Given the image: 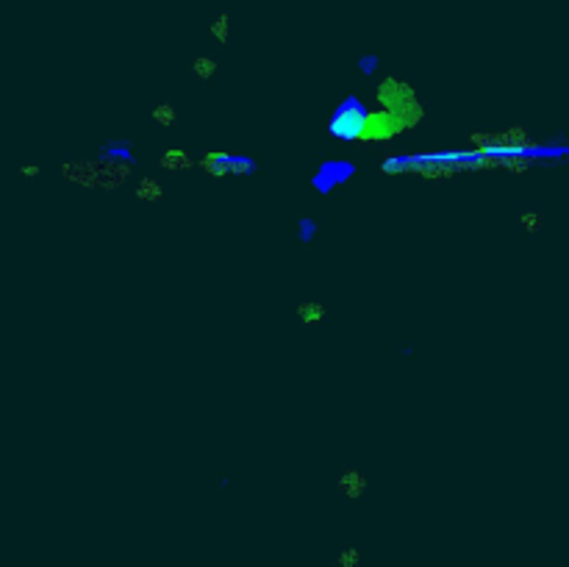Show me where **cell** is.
Masks as SVG:
<instances>
[{
	"label": "cell",
	"mask_w": 569,
	"mask_h": 567,
	"mask_svg": "<svg viewBox=\"0 0 569 567\" xmlns=\"http://www.w3.org/2000/svg\"><path fill=\"white\" fill-rule=\"evenodd\" d=\"M375 97H378V106L386 109V112H392V114H397L405 123L408 131L422 120V103L417 97V89H414L400 75H386L375 86Z\"/></svg>",
	"instance_id": "1"
},
{
	"label": "cell",
	"mask_w": 569,
	"mask_h": 567,
	"mask_svg": "<svg viewBox=\"0 0 569 567\" xmlns=\"http://www.w3.org/2000/svg\"><path fill=\"white\" fill-rule=\"evenodd\" d=\"M339 490H342L347 498H361V495L367 492V479H364V473L355 470V468H347V470L339 476Z\"/></svg>",
	"instance_id": "2"
},
{
	"label": "cell",
	"mask_w": 569,
	"mask_h": 567,
	"mask_svg": "<svg viewBox=\"0 0 569 567\" xmlns=\"http://www.w3.org/2000/svg\"><path fill=\"white\" fill-rule=\"evenodd\" d=\"M197 162L189 156L186 150H178V147H170V150H164V156H162V167L164 170H170V173H184V170H189V167H194Z\"/></svg>",
	"instance_id": "3"
},
{
	"label": "cell",
	"mask_w": 569,
	"mask_h": 567,
	"mask_svg": "<svg viewBox=\"0 0 569 567\" xmlns=\"http://www.w3.org/2000/svg\"><path fill=\"white\" fill-rule=\"evenodd\" d=\"M325 306L320 303V300H303V303H297V317L305 323V326H317V323H323L325 320Z\"/></svg>",
	"instance_id": "4"
},
{
	"label": "cell",
	"mask_w": 569,
	"mask_h": 567,
	"mask_svg": "<svg viewBox=\"0 0 569 567\" xmlns=\"http://www.w3.org/2000/svg\"><path fill=\"white\" fill-rule=\"evenodd\" d=\"M209 36H212L214 42H220V45L228 42V36H231V14H228V12H217V14L212 17V23H209Z\"/></svg>",
	"instance_id": "5"
},
{
	"label": "cell",
	"mask_w": 569,
	"mask_h": 567,
	"mask_svg": "<svg viewBox=\"0 0 569 567\" xmlns=\"http://www.w3.org/2000/svg\"><path fill=\"white\" fill-rule=\"evenodd\" d=\"M162 195H164V186H162V181L159 178H142L139 181V186H136V197L139 200H147V203H153V200H162Z\"/></svg>",
	"instance_id": "6"
},
{
	"label": "cell",
	"mask_w": 569,
	"mask_h": 567,
	"mask_svg": "<svg viewBox=\"0 0 569 567\" xmlns=\"http://www.w3.org/2000/svg\"><path fill=\"white\" fill-rule=\"evenodd\" d=\"M217 70H220V64H217L212 56H194V59H192V73H194L200 81H205V84H209V81L217 75Z\"/></svg>",
	"instance_id": "7"
},
{
	"label": "cell",
	"mask_w": 569,
	"mask_h": 567,
	"mask_svg": "<svg viewBox=\"0 0 569 567\" xmlns=\"http://www.w3.org/2000/svg\"><path fill=\"white\" fill-rule=\"evenodd\" d=\"M150 117L156 120V123H162V125H170V123H175V120H178V114H175V106H173V103H153Z\"/></svg>",
	"instance_id": "8"
},
{
	"label": "cell",
	"mask_w": 569,
	"mask_h": 567,
	"mask_svg": "<svg viewBox=\"0 0 569 567\" xmlns=\"http://www.w3.org/2000/svg\"><path fill=\"white\" fill-rule=\"evenodd\" d=\"M358 559H361L358 548H344L342 556H339V564H342V567H358Z\"/></svg>",
	"instance_id": "9"
},
{
	"label": "cell",
	"mask_w": 569,
	"mask_h": 567,
	"mask_svg": "<svg viewBox=\"0 0 569 567\" xmlns=\"http://www.w3.org/2000/svg\"><path fill=\"white\" fill-rule=\"evenodd\" d=\"M20 173H23L25 178H36V176H39V167H36V165H23Z\"/></svg>",
	"instance_id": "10"
}]
</instances>
